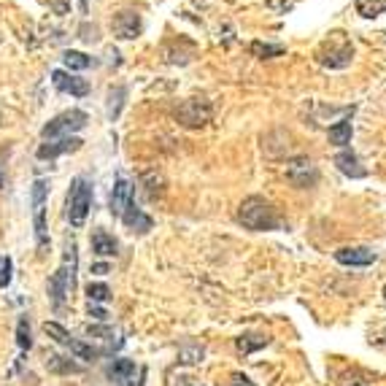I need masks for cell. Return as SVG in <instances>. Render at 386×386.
Listing matches in <instances>:
<instances>
[{
  "instance_id": "obj_1",
  "label": "cell",
  "mask_w": 386,
  "mask_h": 386,
  "mask_svg": "<svg viewBox=\"0 0 386 386\" xmlns=\"http://www.w3.org/2000/svg\"><path fill=\"white\" fill-rule=\"evenodd\" d=\"M73 289H76V244L68 241L65 254H62V265L57 267V273L49 279V300L54 305V311H62L68 305Z\"/></svg>"
},
{
  "instance_id": "obj_2",
  "label": "cell",
  "mask_w": 386,
  "mask_h": 386,
  "mask_svg": "<svg viewBox=\"0 0 386 386\" xmlns=\"http://www.w3.org/2000/svg\"><path fill=\"white\" fill-rule=\"evenodd\" d=\"M238 219L248 230H276L279 227V216H276V208L267 203L265 198H246L241 208H238Z\"/></svg>"
},
{
  "instance_id": "obj_3",
  "label": "cell",
  "mask_w": 386,
  "mask_h": 386,
  "mask_svg": "<svg viewBox=\"0 0 386 386\" xmlns=\"http://www.w3.org/2000/svg\"><path fill=\"white\" fill-rule=\"evenodd\" d=\"M89 208H92V184L89 179H73L70 184V192H68V222L73 227H84L87 216H89Z\"/></svg>"
},
{
  "instance_id": "obj_4",
  "label": "cell",
  "mask_w": 386,
  "mask_h": 386,
  "mask_svg": "<svg viewBox=\"0 0 386 386\" xmlns=\"http://www.w3.org/2000/svg\"><path fill=\"white\" fill-rule=\"evenodd\" d=\"M351 57H354V46L346 38L343 33H332L327 38L325 49L319 52V62L325 68H332V70H341V68H348L351 65Z\"/></svg>"
},
{
  "instance_id": "obj_5",
  "label": "cell",
  "mask_w": 386,
  "mask_h": 386,
  "mask_svg": "<svg viewBox=\"0 0 386 386\" xmlns=\"http://www.w3.org/2000/svg\"><path fill=\"white\" fill-rule=\"evenodd\" d=\"M214 117V108L205 98H186L184 103H179L176 108V119L184 127H205Z\"/></svg>"
},
{
  "instance_id": "obj_6",
  "label": "cell",
  "mask_w": 386,
  "mask_h": 386,
  "mask_svg": "<svg viewBox=\"0 0 386 386\" xmlns=\"http://www.w3.org/2000/svg\"><path fill=\"white\" fill-rule=\"evenodd\" d=\"M46 192L49 184L36 181L33 184V224H36V241H38V251L46 254L49 248V235H46Z\"/></svg>"
},
{
  "instance_id": "obj_7",
  "label": "cell",
  "mask_w": 386,
  "mask_h": 386,
  "mask_svg": "<svg viewBox=\"0 0 386 386\" xmlns=\"http://www.w3.org/2000/svg\"><path fill=\"white\" fill-rule=\"evenodd\" d=\"M84 124H87V114L84 111H65V114H60V117H54L52 122L46 124L41 130L43 138H68V135H73V133H79Z\"/></svg>"
},
{
  "instance_id": "obj_8",
  "label": "cell",
  "mask_w": 386,
  "mask_h": 386,
  "mask_svg": "<svg viewBox=\"0 0 386 386\" xmlns=\"http://www.w3.org/2000/svg\"><path fill=\"white\" fill-rule=\"evenodd\" d=\"M108 378L117 386H143L146 370L135 367V362L130 359H114V365L108 367Z\"/></svg>"
},
{
  "instance_id": "obj_9",
  "label": "cell",
  "mask_w": 386,
  "mask_h": 386,
  "mask_svg": "<svg viewBox=\"0 0 386 386\" xmlns=\"http://www.w3.org/2000/svg\"><path fill=\"white\" fill-rule=\"evenodd\" d=\"M286 179L295 186H313L319 181V170L308 157H295L286 163Z\"/></svg>"
},
{
  "instance_id": "obj_10",
  "label": "cell",
  "mask_w": 386,
  "mask_h": 386,
  "mask_svg": "<svg viewBox=\"0 0 386 386\" xmlns=\"http://www.w3.org/2000/svg\"><path fill=\"white\" fill-rule=\"evenodd\" d=\"M111 27H114V36L117 38H122V41H133V38H138L143 30L141 24V17L135 14V11H119L114 22H111Z\"/></svg>"
},
{
  "instance_id": "obj_11",
  "label": "cell",
  "mask_w": 386,
  "mask_h": 386,
  "mask_svg": "<svg viewBox=\"0 0 386 386\" xmlns=\"http://www.w3.org/2000/svg\"><path fill=\"white\" fill-rule=\"evenodd\" d=\"M122 222H124V227L130 230V232H149L151 230V216H146L141 208L135 205V198H130V203H127V208L122 211Z\"/></svg>"
},
{
  "instance_id": "obj_12",
  "label": "cell",
  "mask_w": 386,
  "mask_h": 386,
  "mask_svg": "<svg viewBox=\"0 0 386 386\" xmlns=\"http://www.w3.org/2000/svg\"><path fill=\"white\" fill-rule=\"evenodd\" d=\"M335 260L341 265H351V267H365V265L376 262V251L370 248H362V246H354V248H338L335 251Z\"/></svg>"
},
{
  "instance_id": "obj_13",
  "label": "cell",
  "mask_w": 386,
  "mask_h": 386,
  "mask_svg": "<svg viewBox=\"0 0 386 386\" xmlns=\"http://www.w3.org/2000/svg\"><path fill=\"white\" fill-rule=\"evenodd\" d=\"M79 146H82V141L73 138V135L41 143V146H38V160H54V157H60V154H70V151H76Z\"/></svg>"
},
{
  "instance_id": "obj_14",
  "label": "cell",
  "mask_w": 386,
  "mask_h": 386,
  "mask_svg": "<svg viewBox=\"0 0 386 386\" xmlns=\"http://www.w3.org/2000/svg\"><path fill=\"white\" fill-rule=\"evenodd\" d=\"M52 82H54V87H57L60 92H70V95H76V98H84V95L89 92V84H87V79L68 76L65 70H54V73H52Z\"/></svg>"
},
{
  "instance_id": "obj_15",
  "label": "cell",
  "mask_w": 386,
  "mask_h": 386,
  "mask_svg": "<svg viewBox=\"0 0 386 386\" xmlns=\"http://www.w3.org/2000/svg\"><path fill=\"white\" fill-rule=\"evenodd\" d=\"M130 198H133V186H130L127 179H119L117 186H114V192H111V214L114 216H122V211L127 208Z\"/></svg>"
},
{
  "instance_id": "obj_16",
  "label": "cell",
  "mask_w": 386,
  "mask_h": 386,
  "mask_svg": "<svg viewBox=\"0 0 386 386\" xmlns=\"http://www.w3.org/2000/svg\"><path fill=\"white\" fill-rule=\"evenodd\" d=\"M335 165L341 168V173L346 176H354V179H362L367 170L359 165V157L357 154H351V151H341L338 157H335Z\"/></svg>"
},
{
  "instance_id": "obj_17",
  "label": "cell",
  "mask_w": 386,
  "mask_h": 386,
  "mask_svg": "<svg viewBox=\"0 0 386 386\" xmlns=\"http://www.w3.org/2000/svg\"><path fill=\"white\" fill-rule=\"evenodd\" d=\"M46 367L57 376H70V373H84V367L79 362H73L70 357H60V354H49L46 359Z\"/></svg>"
},
{
  "instance_id": "obj_18",
  "label": "cell",
  "mask_w": 386,
  "mask_h": 386,
  "mask_svg": "<svg viewBox=\"0 0 386 386\" xmlns=\"http://www.w3.org/2000/svg\"><path fill=\"white\" fill-rule=\"evenodd\" d=\"M92 251H95L98 257H117V241H114L105 230H98V232L92 235Z\"/></svg>"
},
{
  "instance_id": "obj_19",
  "label": "cell",
  "mask_w": 386,
  "mask_h": 386,
  "mask_svg": "<svg viewBox=\"0 0 386 386\" xmlns=\"http://www.w3.org/2000/svg\"><path fill=\"white\" fill-rule=\"evenodd\" d=\"M327 138L332 146H348L351 143V119H343V122H338L335 127H329L327 130Z\"/></svg>"
},
{
  "instance_id": "obj_20",
  "label": "cell",
  "mask_w": 386,
  "mask_h": 386,
  "mask_svg": "<svg viewBox=\"0 0 386 386\" xmlns=\"http://www.w3.org/2000/svg\"><path fill=\"white\" fill-rule=\"evenodd\" d=\"M267 343H270L267 335H254V332H246V335H241V338L235 341V346H238L241 354H251V351H257V348H262V346H267Z\"/></svg>"
},
{
  "instance_id": "obj_21",
  "label": "cell",
  "mask_w": 386,
  "mask_h": 386,
  "mask_svg": "<svg viewBox=\"0 0 386 386\" xmlns=\"http://www.w3.org/2000/svg\"><path fill=\"white\" fill-rule=\"evenodd\" d=\"M386 11V0H357V14L365 20H376Z\"/></svg>"
},
{
  "instance_id": "obj_22",
  "label": "cell",
  "mask_w": 386,
  "mask_h": 386,
  "mask_svg": "<svg viewBox=\"0 0 386 386\" xmlns=\"http://www.w3.org/2000/svg\"><path fill=\"white\" fill-rule=\"evenodd\" d=\"M286 49L281 43H262V41H254L251 43V54L254 57H260V60H270V57H279V54H284Z\"/></svg>"
},
{
  "instance_id": "obj_23",
  "label": "cell",
  "mask_w": 386,
  "mask_h": 386,
  "mask_svg": "<svg viewBox=\"0 0 386 386\" xmlns=\"http://www.w3.org/2000/svg\"><path fill=\"white\" fill-rule=\"evenodd\" d=\"M62 62H65V68H70V70H87L92 60L84 54V52H65L62 54Z\"/></svg>"
},
{
  "instance_id": "obj_24",
  "label": "cell",
  "mask_w": 386,
  "mask_h": 386,
  "mask_svg": "<svg viewBox=\"0 0 386 386\" xmlns=\"http://www.w3.org/2000/svg\"><path fill=\"white\" fill-rule=\"evenodd\" d=\"M205 354L203 346H181V351H179V362L184 365H195V362H200Z\"/></svg>"
},
{
  "instance_id": "obj_25",
  "label": "cell",
  "mask_w": 386,
  "mask_h": 386,
  "mask_svg": "<svg viewBox=\"0 0 386 386\" xmlns=\"http://www.w3.org/2000/svg\"><path fill=\"white\" fill-rule=\"evenodd\" d=\"M17 346H20L22 351H30V348H33V338H30V322H27V316H22L20 325H17Z\"/></svg>"
},
{
  "instance_id": "obj_26",
  "label": "cell",
  "mask_w": 386,
  "mask_h": 386,
  "mask_svg": "<svg viewBox=\"0 0 386 386\" xmlns=\"http://www.w3.org/2000/svg\"><path fill=\"white\" fill-rule=\"evenodd\" d=\"M87 297H89V303H105V300H111V289L105 284H89Z\"/></svg>"
},
{
  "instance_id": "obj_27",
  "label": "cell",
  "mask_w": 386,
  "mask_h": 386,
  "mask_svg": "<svg viewBox=\"0 0 386 386\" xmlns=\"http://www.w3.org/2000/svg\"><path fill=\"white\" fill-rule=\"evenodd\" d=\"M338 384L341 386H370V381H365V376L357 373V370H346V373L338 376Z\"/></svg>"
},
{
  "instance_id": "obj_28",
  "label": "cell",
  "mask_w": 386,
  "mask_h": 386,
  "mask_svg": "<svg viewBox=\"0 0 386 386\" xmlns=\"http://www.w3.org/2000/svg\"><path fill=\"white\" fill-rule=\"evenodd\" d=\"M11 273H14V262L11 257H0V289L11 284Z\"/></svg>"
},
{
  "instance_id": "obj_29",
  "label": "cell",
  "mask_w": 386,
  "mask_h": 386,
  "mask_svg": "<svg viewBox=\"0 0 386 386\" xmlns=\"http://www.w3.org/2000/svg\"><path fill=\"white\" fill-rule=\"evenodd\" d=\"M87 335H92V338H114V329H111V327L89 325L87 327Z\"/></svg>"
},
{
  "instance_id": "obj_30",
  "label": "cell",
  "mask_w": 386,
  "mask_h": 386,
  "mask_svg": "<svg viewBox=\"0 0 386 386\" xmlns=\"http://www.w3.org/2000/svg\"><path fill=\"white\" fill-rule=\"evenodd\" d=\"M49 8L57 14V17H65L70 11V0H49Z\"/></svg>"
},
{
  "instance_id": "obj_31",
  "label": "cell",
  "mask_w": 386,
  "mask_h": 386,
  "mask_svg": "<svg viewBox=\"0 0 386 386\" xmlns=\"http://www.w3.org/2000/svg\"><path fill=\"white\" fill-rule=\"evenodd\" d=\"M267 8H273V11H289V8H295V0H267Z\"/></svg>"
},
{
  "instance_id": "obj_32",
  "label": "cell",
  "mask_w": 386,
  "mask_h": 386,
  "mask_svg": "<svg viewBox=\"0 0 386 386\" xmlns=\"http://www.w3.org/2000/svg\"><path fill=\"white\" fill-rule=\"evenodd\" d=\"M230 384L232 386H257L248 376H244V373H232V376H230Z\"/></svg>"
},
{
  "instance_id": "obj_33",
  "label": "cell",
  "mask_w": 386,
  "mask_h": 386,
  "mask_svg": "<svg viewBox=\"0 0 386 386\" xmlns=\"http://www.w3.org/2000/svg\"><path fill=\"white\" fill-rule=\"evenodd\" d=\"M89 316H95L98 322H105V319H108V313H105L103 308H92V305H89Z\"/></svg>"
},
{
  "instance_id": "obj_34",
  "label": "cell",
  "mask_w": 386,
  "mask_h": 386,
  "mask_svg": "<svg viewBox=\"0 0 386 386\" xmlns=\"http://www.w3.org/2000/svg\"><path fill=\"white\" fill-rule=\"evenodd\" d=\"M92 273H98V276H105V273H111V267L105 262H101V265H92Z\"/></svg>"
},
{
  "instance_id": "obj_35",
  "label": "cell",
  "mask_w": 386,
  "mask_h": 386,
  "mask_svg": "<svg viewBox=\"0 0 386 386\" xmlns=\"http://www.w3.org/2000/svg\"><path fill=\"white\" fill-rule=\"evenodd\" d=\"M82 11H87V0H82Z\"/></svg>"
},
{
  "instance_id": "obj_36",
  "label": "cell",
  "mask_w": 386,
  "mask_h": 386,
  "mask_svg": "<svg viewBox=\"0 0 386 386\" xmlns=\"http://www.w3.org/2000/svg\"><path fill=\"white\" fill-rule=\"evenodd\" d=\"M384 297H386V286H384Z\"/></svg>"
},
{
  "instance_id": "obj_37",
  "label": "cell",
  "mask_w": 386,
  "mask_h": 386,
  "mask_svg": "<svg viewBox=\"0 0 386 386\" xmlns=\"http://www.w3.org/2000/svg\"><path fill=\"white\" fill-rule=\"evenodd\" d=\"M0 186H3V179H0Z\"/></svg>"
}]
</instances>
